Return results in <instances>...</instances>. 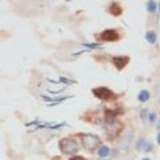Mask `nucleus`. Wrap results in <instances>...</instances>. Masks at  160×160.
<instances>
[{
  "instance_id": "nucleus-10",
  "label": "nucleus",
  "mask_w": 160,
  "mask_h": 160,
  "mask_svg": "<svg viewBox=\"0 0 160 160\" xmlns=\"http://www.w3.org/2000/svg\"><path fill=\"white\" fill-rule=\"evenodd\" d=\"M109 155V148L107 146H103L99 148V156L100 157H107Z\"/></svg>"
},
{
  "instance_id": "nucleus-9",
  "label": "nucleus",
  "mask_w": 160,
  "mask_h": 160,
  "mask_svg": "<svg viewBox=\"0 0 160 160\" xmlns=\"http://www.w3.org/2000/svg\"><path fill=\"white\" fill-rule=\"evenodd\" d=\"M146 40L148 43H151V44H155L156 43V34L153 31H148L146 34Z\"/></svg>"
},
{
  "instance_id": "nucleus-1",
  "label": "nucleus",
  "mask_w": 160,
  "mask_h": 160,
  "mask_svg": "<svg viewBox=\"0 0 160 160\" xmlns=\"http://www.w3.org/2000/svg\"><path fill=\"white\" fill-rule=\"evenodd\" d=\"M76 136L80 139L83 147L87 151H94L96 150L98 147H100L101 140L99 136L92 135V133H76Z\"/></svg>"
},
{
  "instance_id": "nucleus-19",
  "label": "nucleus",
  "mask_w": 160,
  "mask_h": 160,
  "mask_svg": "<svg viewBox=\"0 0 160 160\" xmlns=\"http://www.w3.org/2000/svg\"><path fill=\"white\" fill-rule=\"evenodd\" d=\"M143 160H150V159H143Z\"/></svg>"
},
{
  "instance_id": "nucleus-11",
  "label": "nucleus",
  "mask_w": 160,
  "mask_h": 160,
  "mask_svg": "<svg viewBox=\"0 0 160 160\" xmlns=\"http://www.w3.org/2000/svg\"><path fill=\"white\" fill-rule=\"evenodd\" d=\"M150 99V92L148 91H142L139 94V101H147Z\"/></svg>"
},
{
  "instance_id": "nucleus-16",
  "label": "nucleus",
  "mask_w": 160,
  "mask_h": 160,
  "mask_svg": "<svg viewBox=\"0 0 160 160\" xmlns=\"http://www.w3.org/2000/svg\"><path fill=\"white\" fill-rule=\"evenodd\" d=\"M85 45V47H91V48H92V47H99V44H84Z\"/></svg>"
},
{
  "instance_id": "nucleus-18",
  "label": "nucleus",
  "mask_w": 160,
  "mask_h": 160,
  "mask_svg": "<svg viewBox=\"0 0 160 160\" xmlns=\"http://www.w3.org/2000/svg\"><path fill=\"white\" fill-rule=\"evenodd\" d=\"M157 128H159V129H160V122H159V124H157Z\"/></svg>"
},
{
  "instance_id": "nucleus-8",
  "label": "nucleus",
  "mask_w": 160,
  "mask_h": 160,
  "mask_svg": "<svg viewBox=\"0 0 160 160\" xmlns=\"http://www.w3.org/2000/svg\"><path fill=\"white\" fill-rule=\"evenodd\" d=\"M108 12H109L112 16H120L123 12V8L120 7L118 3H111L109 7H108Z\"/></svg>"
},
{
  "instance_id": "nucleus-17",
  "label": "nucleus",
  "mask_w": 160,
  "mask_h": 160,
  "mask_svg": "<svg viewBox=\"0 0 160 160\" xmlns=\"http://www.w3.org/2000/svg\"><path fill=\"white\" fill-rule=\"evenodd\" d=\"M157 143L160 144V132H159V135H157Z\"/></svg>"
},
{
  "instance_id": "nucleus-13",
  "label": "nucleus",
  "mask_w": 160,
  "mask_h": 160,
  "mask_svg": "<svg viewBox=\"0 0 160 160\" xmlns=\"http://www.w3.org/2000/svg\"><path fill=\"white\" fill-rule=\"evenodd\" d=\"M70 160H87L85 157H83V156H72Z\"/></svg>"
},
{
  "instance_id": "nucleus-15",
  "label": "nucleus",
  "mask_w": 160,
  "mask_h": 160,
  "mask_svg": "<svg viewBox=\"0 0 160 160\" xmlns=\"http://www.w3.org/2000/svg\"><path fill=\"white\" fill-rule=\"evenodd\" d=\"M155 118H156V116H155V114H151V115H150V122H153V120H155Z\"/></svg>"
},
{
  "instance_id": "nucleus-7",
  "label": "nucleus",
  "mask_w": 160,
  "mask_h": 160,
  "mask_svg": "<svg viewBox=\"0 0 160 160\" xmlns=\"http://www.w3.org/2000/svg\"><path fill=\"white\" fill-rule=\"evenodd\" d=\"M136 148L139 151H144V152H150L152 150V144L150 142H147L146 139H140L136 143Z\"/></svg>"
},
{
  "instance_id": "nucleus-12",
  "label": "nucleus",
  "mask_w": 160,
  "mask_h": 160,
  "mask_svg": "<svg viewBox=\"0 0 160 160\" xmlns=\"http://www.w3.org/2000/svg\"><path fill=\"white\" fill-rule=\"evenodd\" d=\"M147 10L150 11V12H155L156 11V3L155 1H148L147 3Z\"/></svg>"
},
{
  "instance_id": "nucleus-5",
  "label": "nucleus",
  "mask_w": 160,
  "mask_h": 160,
  "mask_svg": "<svg viewBox=\"0 0 160 160\" xmlns=\"http://www.w3.org/2000/svg\"><path fill=\"white\" fill-rule=\"evenodd\" d=\"M98 39H100L103 42H118L119 39H120V35L115 29H105V31H103L99 35Z\"/></svg>"
},
{
  "instance_id": "nucleus-4",
  "label": "nucleus",
  "mask_w": 160,
  "mask_h": 160,
  "mask_svg": "<svg viewBox=\"0 0 160 160\" xmlns=\"http://www.w3.org/2000/svg\"><path fill=\"white\" fill-rule=\"evenodd\" d=\"M123 129V123L118 122L116 120L115 123H111V124H105V131H107V135L109 139H114L119 133L122 132Z\"/></svg>"
},
{
  "instance_id": "nucleus-14",
  "label": "nucleus",
  "mask_w": 160,
  "mask_h": 160,
  "mask_svg": "<svg viewBox=\"0 0 160 160\" xmlns=\"http://www.w3.org/2000/svg\"><path fill=\"white\" fill-rule=\"evenodd\" d=\"M142 119H147V111H142Z\"/></svg>"
},
{
  "instance_id": "nucleus-6",
  "label": "nucleus",
  "mask_w": 160,
  "mask_h": 160,
  "mask_svg": "<svg viewBox=\"0 0 160 160\" xmlns=\"http://www.w3.org/2000/svg\"><path fill=\"white\" fill-rule=\"evenodd\" d=\"M128 62H129L128 56H115V57H112V64H114L115 68L119 71H122L123 68H125V66L128 64Z\"/></svg>"
},
{
  "instance_id": "nucleus-3",
  "label": "nucleus",
  "mask_w": 160,
  "mask_h": 160,
  "mask_svg": "<svg viewBox=\"0 0 160 160\" xmlns=\"http://www.w3.org/2000/svg\"><path fill=\"white\" fill-rule=\"evenodd\" d=\"M92 94H94L98 99H100V100H103V101H109V100H112V99H115L114 92L107 87L94 88V90H92Z\"/></svg>"
},
{
  "instance_id": "nucleus-2",
  "label": "nucleus",
  "mask_w": 160,
  "mask_h": 160,
  "mask_svg": "<svg viewBox=\"0 0 160 160\" xmlns=\"http://www.w3.org/2000/svg\"><path fill=\"white\" fill-rule=\"evenodd\" d=\"M59 148L63 153L72 155V153H76L79 151L80 146H79V143L75 139H72V137H64V139H62L59 142Z\"/></svg>"
}]
</instances>
